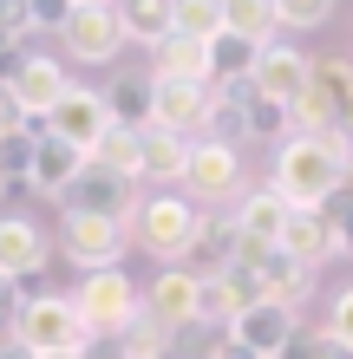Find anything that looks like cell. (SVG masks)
I'll return each instance as SVG.
<instances>
[{"label": "cell", "mask_w": 353, "mask_h": 359, "mask_svg": "<svg viewBox=\"0 0 353 359\" xmlns=\"http://www.w3.org/2000/svg\"><path fill=\"white\" fill-rule=\"evenodd\" d=\"M20 307H27V287H20V281H7V274H0V340H7V333L20 327Z\"/></svg>", "instance_id": "obj_35"}, {"label": "cell", "mask_w": 353, "mask_h": 359, "mask_svg": "<svg viewBox=\"0 0 353 359\" xmlns=\"http://www.w3.org/2000/svg\"><path fill=\"white\" fill-rule=\"evenodd\" d=\"M229 340H236L242 353H255V359H281L288 346L301 340V313L281 307V301H255V307L229 327Z\"/></svg>", "instance_id": "obj_12"}, {"label": "cell", "mask_w": 353, "mask_h": 359, "mask_svg": "<svg viewBox=\"0 0 353 359\" xmlns=\"http://www.w3.org/2000/svg\"><path fill=\"white\" fill-rule=\"evenodd\" d=\"M13 340L27 346L33 359H79V353H86V340H92V327L79 320L72 294H33V301L20 307Z\"/></svg>", "instance_id": "obj_3"}, {"label": "cell", "mask_w": 353, "mask_h": 359, "mask_svg": "<svg viewBox=\"0 0 353 359\" xmlns=\"http://www.w3.org/2000/svg\"><path fill=\"white\" fill-rule=\"evenodd\" d=\"M327 13H334V0H275V20H281V27H295V33L321 27Z\"/></svg>", "instance_id": "obj_32"}, {"label": "cell", "mask_w": 353, "mask_h": 359, "mask_svg": "<svg viewBox=\"0 0 353 359\" xmlns=\"http://www.w3.org/2000/svg\"><path fill=\"white\" fill-rule=\"evenodd\" d=\"M242 189V151L236 144H216V137H197L190 144V170H183V196L197 209H216Z\"/></svg>", "instance_id": "obj_6"}, {"label": "cell", "mask_w": 353, "mask_h": 359, "mask_svg": "<svg viewBox=\"0 0 353 359\" xmlns=\"http://www.w3.org/2000/svg\"><path fill=\"white\" fill-rule=\"evenodd\" d=\"M59 46H66V59H86V66H112V59L124 53L118 7H72V20L59 27Z\"/></svg>", "instance_id": "obj_11"}, {"label": "cell", "mask_w": 353, "mask_h": 359, "mask_svg": "<svg viewBox=\"0 0 353 359\" xmlns=\"http://www.w3.org/2000/svg\"><path fill=\"white\" fill-rule=\"evenodd\" d=\"M92 170H105L118 183H144V144H138V131H118L112 124V137L92 151Z\"/></svg>", "instance_id": "obj_25"}, {"label": "cell", "mask_w": 353, "mask_h": 359, "mask_svg": "<svg viewBox=\"0 0 353 359\" xmlns=\"http://www.w3.org/2000/svg\"><path fill=\"white\" fill-rule=\"evenodd\" d=\"M7 86H13V104H20V118L46 124V118L59 111V98L72 92V79L59 72V59H53V53H27V59H20V72L7 79Z\"/></svg>", "instance_id": "obj_13"}, {"label": "cell", "mask_w": 353, "mask_h": 359, "mask_svg": "<svg viewBox=\"0 0 353 359\" xmlns=\"http://www.w3.org/2000/svg\"><path fill=\"white\" fill-rule=\"evenodd\" d=\"M59 203H66V216H118V222H131V209H138L131 183H118V177H105V170H92V163H86V177H79Z\"/></svg>", "instance_id": "obj_17"}, {"label": "cell", "mask_w": 353, "mask_h": 359, "mask_svg": "<svg viewBox=\"0 0 353 359\" xmlns=\"http://www.w3.org/2000/svg\"><path fill=\"white\" fill-rule=\"evenodd\" d=\"M281 255L301 262L307 274H314L321 262H334V255H340L334 216H327V209H288V222H281Z\"/></svg>", "instance_id": "obj_15"}, {"label": "cell", "mask_w": 353, "mask_h": 359, "mask_svg": "<svg viewBox=\"0 0 353 359\" xmlns=\"http://www.w3.org/2000/svg\"><path fill=\"white\" fill-rule=\"evenodd\" d=\"M353 124V59H314V86H307L295 131L321 137V131H347Z\"/></svg>", "instance_id": "obj_5"}, {"label": "cell", "mask_w": 353, "mask_h": 359, "mask_svg": "<svg viewBox=\"0 0 353 359\" xmlns=\"http://www.w3.org/2000/svg\"><path fill=\"white\" fill-rule=\"evenodd\" d=\"M255 59H262L255 39H242V33L222 27V33L210 39V86H216V92H248V79H255Z\"/></svg>", "instance_id": "obj_20"}, {"label": "cell", "mask_w": 353, "mask_h": 359, "mask_svg": "<svg viewBox=\"0 0 353 359\" xmlns=\"http://www.w3.org/2000/svg\"><path fill=\"white\" fill-rule=\"evenodd\" d=\"M203 222L210 216H203L183 189H151V196H138V209H131V242L144 255H157V262H183L197 248Z\"/></svg>", "instance_id": "obj_2"}, {"label": "cell", "mask_w": 353, "mask_h": 359, "mask_svg": "<svg viewBox=\"0 0 353 359\" xmlns=\"http://www.w3.org/2000/svg\"><path fill=\"white\" fill-rule=\"evenodd\" d=\"M124 242H131V222H118V216H66V229H59V248H66V262H79L86 274L118 268Z\"/></svg>", "instance_id": "obj_8"}, {"label": "cell", "mask_w": 353, "mask_h": 359, "mask_svg": "<svg viewBox=\"0 0 353 359\" xmlns=\"http://www.w3.org/2000/svg\"><path fill=\"white\" fill-rule=\"evenodd\" d=\"M190 255H203V274H222V268H236V255H242V229H236V216H210Z\"/></svg>", "instance_id": "obj_27"}, {"label": "cell", "mask_w": 353, "mask_h": 359, "mask_svg": "<svg viewBox=\"0 0 353 359\" xmlns=\"http://www.w3.org/2000/svg\"><path fill=\"white\" fill-rule=\"evenodd\" d=\"M222 27L242 33V39H255V46H275V0H222Z\"/></svg>", "instance_id": "obj_28"}, {"label": "cell", "mask_w": 353, "mask_h": 359, "mask_svg": "<svg viewBox=\"0 0 353 359\" xmlns=\"http://www.w3.org/2000/svg\"><path fill=\"white\" fill-rule=\"evenodd\" d=\"M105 111L118 131H151V79H112Z\"/></svg>", "instance_id": "obj_26"}, {"label": "cell", "mask_w": 353, "mask_h": 359, "mask_svg": "<svg viewBox=\"0 0 353 359\" xmlns=\"http://www.w3.org/2000/svg\"><path fill=\"white\" fill-rule=\"evenodd\" d=\"M255 274H262V301H281V307H295V313H301V301H307V287H314V274H307L301 262H288L281 248H275Z\"/></svg>", "instance_id": "obj_23"}, {"label": "cell", "mask_w": 353, "mask_h": 359, "mask_svg": "<svg viewBox=\"0 0 353 359\" xmlns=\"http://www.w3.org/2000/svg\"><path fill=\"white\" fill-rule=\"evenodd\" d=\"M118 346H124V359H164V353H177V333L164 320H151V313H138V320L118 333Z\"/></svg>", "instance_id": "obj_30"}, {"label": "cell", "mask_w": 353, "mask_h": 359, "mask_svg": "<svg viewBox=\"0 0 353 359\" xmlns=\"http://www.w3.org/2000/svg\"><path fill=\"white\" fill-rule=\"evenodd\" d=\"M27 7H33V33L39 27H66V20H72V0H27Z\"/></svg>", "instance_id": "obj_36"}, {"label": "cell", "mask_w": 353, "mask_h": 359, "mask_svg": "<svg viewBox=\"0 0 353 359\" xmlns=\"http://www.w3.org/2000/svg\"><path fill=\"white\" fill-rule=\"evenodd\" d=\"M242 118H248V137H281L288 144V131H295V111H281V104H268L255 92H242Z\"/></svg>", "instance_id": "obj_31"}, {"label": "cell", "mask_w": 353, "mask_h": 359, "mask_svg": "<svg viewBox=\"0 0 353 359\" xmlns=\"http://www.w3.org/2000/svg\"><path fill=\"white\" fill-rule=\"evenodd\" d=\"M236 229H242V248H281V222H288V203L275 196V189H242V203L229 209Z\"/></svg>", "instance_id": "obj_19"}, {"label": "cell", "mask_w": 353, "mask_h": 359, "mask_svg": "<svg viewBox=\"0 0 353 359\" xmlns=\"http://www.w3.org/2000/svg\"><path fill=\"white\" fill-rule=\"evenodd\" d=\"M151 79H190V86H210V46H197V39H164L157 46V66Z\"/></svg>", "instance_id": "obj_24"}, {"label": "cell", "mask_w": 353, "mask_h": 359, "mask_svg": "<svg viewBox=\"0 0 353 359\" xmlns=\"http://www.w3.org/2000/svg\"><path fill=\"white\" fill-rule=\"evenodd\" d=\"M210 124V86H190V79H151V131L190 137Z\"/></svg>", "instance_id": "obj_14"}, {"label": "cell", "mask_w": 353, "mask_h": 359, "mask_svg": "<svg viewBox=\"0 0 353 359\" xmlns=\"http://www.w3.org/2000/svg\"><path fill=\"white\" fill-rule=\"evenodd\" d=\"M27 33H33V7H27V0H0V39L20 46Z\"/></svg>", "instance_id": "obj_33"}, {"label": "cell", "mask_w": 353, "mask_h": 359, "mask_svg": "<svg viewBox=\"0 0 353 359\" xmlns=\"http://www.w3.org/2000/svg\"><path fill=\"white\" fill-rule=\"evenodd\" d=\"M86 163H92V157H79L72 144H59V137L46 131V137H39V151H33L27 189H33V196H66V189H72L79 177H86Z\"/></svg>", "instance_id": "obj_18"}, {"label": "cell", "mask_w": 353, "mask_h": 359, "mask_svg": "<svg viewBox=\"0 0 353 359\" xmlns=\"http://www.w3.org/2000/svg\"><path fill=\"white\" fill-rule=\"evenodd\" d=\"M72 7H118V0H72Z\"/></svg>", "instance_id": "obj_40"}, {"label": "cell", "mask_w": 353, "mask_h": 359, "mask_svg": "<svg viewBox=\"0 0 353 359\" xmlns=\"http://www.w3.org/2000/svg\"><path fill=\"white\" fill-rule=\"evenodd\" d=\"M307 86H314V59H307L301 46H281V39H275V46H262L255 79H248V92H255V98L281 104V111H301Z\"/></svg>", "instance_id": "obj_7"}, {"label": "cell", "mask_w": 353, "mask_h": 359, "mask_svg": "<svg viewBox=\"0 0 353 359\" xmlns=\"http://www.w3.org/2000/svg\"><path fill=\"white\" fill-rule=\"evenodd\" d=\"M72 307H79V320H86L92 333H124V327L144 313V287H138L124 268H98V274L79 281Z\"/></svg>", "instance_id": "obj_4"}, {"label": "cell", "mask_w": 353, "mask_h": 359, "mask_svg": "<svg viewBox=\"0 0 353 359\" xmlns=\"http://www.w3.org/2000/svg\"><path fill=\"white\" fill-rule=\"evenodd\" d=\"M307 359H353V346H340V340H334V333H327V327H321V333H314V340H307Z\"/></svg>", "instance_id": "obj_37"}, {"label": "cell", "mask_w": 353, "mask_h": 359, "mask_svg": "<svg viewBox=\"0 0 353 359\" xmlns=\"http://www.w3.org/2000/svg\"><path fill=\"white\" fill-rule=\"evenodd\" d=\"M353 183V137L347 131H321V137H288L275 163H268V189L288 209H327Z\"/></svg>", "instance_id": "obj_1"}, {"label": "cell", "mask_w": 353, "mask_h": 359, "mask_svg": "<svg viewBox=\"0 0 353 359\" xmlns=\"http://www.w3.org/2000/svg\"><path fill=\"white\" fill-rule=\"evenodd\" d=\"M171 27H177V39L210 46L222 33V0H171Z\"/></svg>", "instance_id": "obj_29"}, {"label": "cell", "mask_w": 353, "mask_h": 359, "mask_svg": "<svg viewBox=\"0 0 353 359\" xmlns=\"http://www.w3.org/2000/svg\"><path fill=\"white\" fill-rule=\"evenodd\" d=\"M144 313L164 320L171 333L203 327V274H197V268H164L157 281L144 287Z\"/></svg>", "instance_id": "obj_9"}, {"label": "cell", "mask_w": 353, "mask_h": 359, "mask_svg": "<svg viewBox=\"0 0 353 359\" xmlns=\"http://www.w3.org/2000/svg\"><path fill=\"white\" fill-rule=\"evenodd\" d=\"M118 27H124V46H164L177 27H171V0H118Z\"/></svg>", "instance_id": "obj_22"}, {"label": "cell", "mask_w": 353, "mask_h": 359, "mask_svg": "<svg viewBox=\"0 0 353 359\" xmlns=\"http://www.w3.org/2000/svg\"><path fill=\"white\" fill-rule=\"evenodd\" d=\"M0 359H33V353H27V346H20L13 333H7V340H0Z\"/></svg>", "instance_id": "obj_39"}, {"label": "cell", "mask_w": 353, "mask_h": 359, "mask_svg": "<svg viewBox=\"0 0 353 359\" xmlns=\"http://www.w3.org/2000/svg\"><path fill=\"white\" fill-rule=\"evenodd\" d=\"M20 124H27V118H20V104H13V86L0 79V137H7V131H20Z\"/></svg>", "instance_id": "obj_38"}, {"label": "cell", "mask_w": 353, "mask_h": 359, "mask_svg": "<svg viewBox=\"0 0 353 359\" xmlns=\"http://www.w3.org/2000/svg\"><path fill=\"white\" fill-rule=\"evenodd\" d=\"M138 144H144V183H157V189H183V170H190V137L138 131Z\"/></svg>", "instance_id": "obj_21"}, {"label": "cell", "mask_w": 353, "mask_h": 359, "mask_svg": "<svg viewBox=\"0 0 353 359\" xmlns=\"http://www.w3.org/2000/svg\"><path fill=\"white\" fill-rule=\"evenodd\" d=\"M46 124H53V137H59V144H72L79 157H92L98 144L112 137V111H105V92H92V86H72L66 98H59V111H53Z\"/></svg>", "instance_id": "obj_10"}, {"label": "cell", "mask_w": 353, "mask_h": 359, "mask_svg": "<svg viewBox=\"0 0 353 359\" xmlns=\"http://www.w3.org/2000/svg\"><path fill=\"white\" fill-rule=\"evenodd\" d=\"M46 229L33 216H13V209H0V274L7 281H33V274H46Z\"/></svg>", "instance_id": "obj_16"}, {"label": "cell", "mask_w": 353, "mask_h": 359, "mask_svg": "<svg viewBox=\"0 0 353 359\" xmlns=\"http://www.w3.org/2000/svg\"><path fill=\"white\" fill-rule=\"evenodd\" d=\"M327 333H334L340 346H353V287L334 294V307H327Z\"/></svg>", "instance_id": "obj_34"}]
</instances>
